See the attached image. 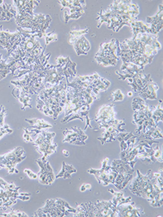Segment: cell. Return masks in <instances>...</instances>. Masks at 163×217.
I'll use <instances>...</instances> for the list:
<instances>
[{
  "label": "cell",
  "mask_w": 163,
  "mask_h": 217,
  "mask_svg": "<svg viewBox=\"0 0 163 217\" xmlns=\"http://www.w3.org/2000/svg\"><path fill=\"white\" fill-rule=\"evenodd\" d=\"M109 161V158H106L105 159H104L103 161H102V169H104L107 166V163H108Z\"/></svg>",
  "instance_id": "obj_28"
},
{
  "label": "cell",
  "mask_w": 163,
  "mask_h": 217,
  "mask_svg": "<svg viewBox=\"0 0 163 217\" xmlns=\"http://www.w3.org/2000/svg\"><path fill=\"white\" fill-rule=\"evenodd\" d=\"M85 186H86V190H91V189H92V185H91L90 184H85Z\"/></svg>",
  "instance_id": "obj_39"
},
{
  "label": "cell",
  "mask_w": 163,
  "mask_h": 217,
  "mask_svg": "<svg viewBox=\"0 0 163 217\" xmlns=\"http://www.w3.org/2000/svg\"><path fill=\"white\" fill-rule=\"evenodd\" d=\"M127 80H128V82L129 84H131V83H133V79L132 78H127Z\"/></svg>",
  "instance_id": "obj_40"
},
{
  "label": "cell",
  "mask_w": 163,
  "mask_h": 217,
  "mask_svg": "<svg viewBox=\"0 0 163 217\" xmlns=\"http://www.w3.org/2000/svg\"><path fill=\"white\" fill-rule=\"evenodd\" d=\"M120 144H121V151H122L126 150L127 148H128V145H127V143H126V142H125V141H121V142H120Z\"/></svg>",
  "instance_id": "obj_27"
},
{
  "label": "cell",
  "mask_w": 163,
  "mask_h": 217,
  "mask_svg": "<svg viewBox=\"0 0 163 217\" xmlns=\"http://www.w3.org/2000/svg\"><path fill=\"white\" fill-rule=\"evenodd\" d=\"M114 104H110L104 105L101 107L98 111L97 114L95 117V121L100 120L103 118H108V119L113 120L115 119V112L114 110Z\"/></svg>",
  "instance_id": "obj_3"
},
{
  "label": "cell",
  "mask_w": 163,
  "mask_h": 217,
  "mask_svg": "<svg viewBox=\"0 0 163 217\" xmlns=\"http://www.w3.org/2000/svg\"><path fill=\"white\" fill-rule=\"evenodd\" d=\"M44 38H45V46L49 45L52 42H56L58 39L57 35L54 32L46 33V36L44 37Z\"/></svg>",
  "instance_id": "obj_15"
},
{
  "label": "cell",
  "mask_w": 163,
  "mask_h": 217,
  "mask_svg": "<svg viewBox=\"0 0 163 217\" xmlns=\"http://www.w3.org/2000/svg\"><path fill=\"white\" fill-rule=\"evenodd\" d=\"M141 161L142 163H143V164H153V162L152 161L151 159H150V158H149V157L143 158V159H141Z\"/></svg>",
  "instance_id": "obj_25"
},
{
  "label": "cell",
  "mask_w": 163,
  "mask_h": 217,
  "mask_svg": "<svg viewBox=\"0 0 163 217\" xmlns=\"http://www.w3.org/2000/svg\"><path fill=\"white\" fill-rule=\"evenodd\" d=\"M23 216H24V217H27V216H28V215H27V214H25L24 212H22V217H23Z\"/></svg>",
  "instance_id": "obj_44"
},
{
  "label": "cell",
  "mask_w": 163,
  "mask_h": 217,
  "mask_svg": "<svg viewBox=\"0 0 163 217\" xmlns=\"http://www.w3.org/2000/svg\"><path fill=\"white\" fill-rule=\"evenodd\" d=\"M136 162H137V161L133 160V161H128V164H129L130 167H131V168L133 169V168H134L135 164H136Z\"/></svg>",
  "instance_id": "obj_34"
},
{
  "label": "cell",
  "mask_w": 163,
  "mask_h": 217,
  "mask_svg": "<svg viewBox=\"0 0 163 217\" xmlns=\"http://www.w3.org/2000/svg\"><path fill=\"white\" fill-rule=\"evenodd\" d=\"M154 149V156L155 157V159H157V161H158L160 163H162V150L159 147L158 144H157V146H156Z\"/></svg>",
  "instance_id": "obj_17"
},
{
  "label": "cell",
  "mask_w": 163,
  "mask_h": 217,
  "mask_svg": "<svg viewBox=\"0 0 163 217\" xmlns=\"http://www.w3.org/2000/svg\"><path fill=\"white\" fill-rule=\"evenodd\" d=\"M95 60L98 62V64L102 65V67H109V66H115L117 64L118 60L115 59H110L106 57H95Z\"/></svg>",
  "instance_id": "obj_9"
},
{
  "label": "cell",
  "mask_w": 163,
  "mask_h": 217,
  "mask_svg": "<svg viewBox=\"0 0 163 217\" xmlns=\"http://www.w3.org/2000/svg\"><path fill=\"white\" fill-rule=\"evenodd\" d=\"M86 190V188L85 184H84V185H81V188H80V191H81V192H85Z\"/></svg>",
  "instance_id": "obj_36"
},
{
  "label": "cell",
  "mask_w": 163,
  "mask_h": 217,
  "mask_svg": "<svg viewBox=\"0 0 163 217\" xmlns=\"http://www.w3.org/2000/svg\"><path fill=\"white\" fill-rule=\"evenodd\" d=\"M158 90V85L154 83L152 79H151L141 89V90L138 93L144 100H156L157 99V91Z\"/></svg>",
  "instance_id": "obj_1"
},
{
  "label": "cell",
  "mask_w": 163,
  "mask_h": 217,
  "mask_svg": "<svg viewBox=\"0 0 163 217\" xmlns=\"http://www.w3.org/2000/svg\"><path fill=\"white\" fill-rule=\"evenodd\" d=\"M108 191L110 192V193H111L112 194H114V193H115V192L113 189H109V190H108Z\"/></svg>",
  "instance_id": "obj_43"
},
{
  "label": "cell",
  "mask_w": 163,
  "mask_h": 217,
  "mask_svg": "<svg viewBox=\"0 0 163 217\" xmlns=\"http://www.w3.org/2000/svg\"><path fill=\"white\" fill-rule=\"evenodd\" d=\"M131 28L132 29L133 36L139 33H149L150 31V25L143 21L135 20L131 24Z\"/></svg>",
  "instance_id": "obj_4"
},
{
  "label": "cell",
  "mask_w": 163,
  "mask_h": 217,
  "mask_svg": "<svg viewBox=\"0 0 163 217\" xmlns=\"http://www.w3.org/2000/svg\"><path fill=\"white\" fill-rule=\"evenodd\" d=\"M85 117H86V127H85V128H84V130H86L87 127H90L91 129H93V127H92V126H91V124H90L91 120H92V119H91L90 118H89L88 115H86V116Z\"/></svg>",
  "instance_id": "obj_24"
},
{
  "label": "cell",
  "mask_w": 163,
  "mask_h": 217,
  "mask_svg": "<svg viewBox=\"0 0 163 217\" xmlns=\"http://www.w3.org/2000/svg\"><path fill=\"white\" fill-rule=\"evenodd\" d=\"M20 196H31V194L30 193H20Z\"/></svg>",
  "instance_id": "obj_41"
},
{
  "label": "cell",
  "mask_w": 163,
  "mask_h": 217,
  "mask_svg": "<svg viewBox=\"0 0 163 217\" xmlns=\"http://www.w3.org/2000/svg\"><path fill=\"white\" fill-rule=\"evenodd\" d=\"M113 195H114L115 197L118 198H122L123 196V193H122V192H115Z\"/></svg>",
  "instance_id": "obj_32"
},
{
  "label": "cell",
  "mask_w": 163,
  "mask_h": 217,
  "mask_svg": "<svg viewBox=\"0 0 163 217\" xmlns=\"http://www.w3.org/2000/svg\"><path fill=\"white\" fill-rule=\"evenodd\" d=\"M15 173H16V174H18V173H19V171L16 168L15 169Z\"/></svg>",
  "instance_id": "obj_45"
},
{
  "label": "cell",
  "mask_w": 163,
  "mask_h": 217,
  "mask_svg": "<svg viewBox=\"0 0 163 217\" xmlns=\"http://www.w3.org/2000/svg\"><path fill=\"white\" fill-rule=\"evenodd\" d=\"M84 15V10L81 11V12H76L75 13H73V14L69 15L67 13V10H65L64 12V20L65 23H67L69 20L70 19H73V20H77V19L80 18L81 16H83Z\"/></svg>",
  "instance_id": "obj_13"
},
{
  "label": "cell",
  "mask_w": 163,
  "mask_h": 217,
  "mask_svg": "<svg viewBox=\"0 0 163 217\" xmlns=\"http://www.w3.org/2000/svg\"><path fill=\"white\" fill-rule=\"evenodd\" d=\"M73 144H74V145H85L86 143L84 142V141H81L77 140V141H75Z\"/></svg>",
  "instance_id": "obj_31"
},
{
  "label": "cell",
  "mask_w": 163,
  "mask_h": 217,
  "mask_svg": "<svg viewBox=\"0 0 163 217\" xmlns=\"http://www.w3.org/2000/svg\"><path fill=\"white\" fill-rule=\"evenodd\" d=\"M146 23L151 26H155L160 23H163V6L159 5L158 12L154 16L146 17Z\"/></svg>",
  "instance_id": "obj_7"
},
{
  "label": "cell",
  "mask_w": 163,
  "mask_h": 217,
  "mask_svg": "<svg viewBox=\"0 0 163 217\" xmlns=\"http://www.w3.org/2000/svg\"><path fill=\"white\" fill-rule=\"evenodd\" d=\"M62 153H63V154L64 155V156H65V157H68L69 155H70V152H69L67 150H65V149H64V150H63Z\"/></svg>",
  "instance_id": "obj_35"
},
{
  "label": "cell",
  "mask_w": 163,
  "mask_h": 217,
  "mask_svg": "<svg viewBox=\"0 0 163 217\" xmlns=\"http://www.w3.org/2000/svg\"><path fill=\"white\" fill-rule=\"evenodd\" d=\"M12 35H13V33L9 32L8 30L5 31L2 25H1L0 27V49L7 50Z\"/></svg>",
  "instance_id": "obj_5"
},
{
  "label": "cell",
  "mask_w": 163,
  "mask_h": 217,
  "mask_svg": "<svg viewBox=\"0 0 163 217\" xmlns=\"http://www.w3.org/2000/svg\"><path fill=\"white\" fill-rule=\"evenodd\" d=\"M133 91H130L128 93V96L129 97H131L133 96Z\"/></svg>",
  "instance_id": "obj_42"
},
{
  "label": "cell",
  "mask_w": 163,
  "mask_h": 217,
  "mask_svg": "<svg viewBox=\"0 0 163 217\" xmlns=\"http://www.w3.org/2000/svg\"><path fill=\"white\" fill-rule=\"evenodd\" d=\"M160 176H162V174L161 172H157V173H154V177L156 178H158L159 177H160Z\"/></svg>",
  "instance_id": "obj_38"
},
{
  "label": "cell",
  "mask_w": 163,
  "mask_h": 217,
  "mask_svg": "<svg viewBox=\"0 0 163 217\" xmlns=\"http://www.w3.org/2000/svg\"><path fill=\"white\" fill-rule=\"evenodd\" d=\"M88 32V28H85V29H80V30H74V31H71L69 33H70V38L68 40V43L72 44L73 42H75L76 38L78 37H81L82 35H84L86 33Z\"/></svg>",
  "instance_id": "obj_11"
},
{
  "label": "cell",
  "mask_w": 163,
  "mask_h": 217,
  "mask_svg": "<svg viewBox=\"0 0 163 217\" xmlns=\"http://www.w3.org/2000/svg\"><path fill=\"white\" fill-rule=\"evenodd\" d=\"M154 108H151L152 110V118L154 119L157 124L159 122L163 120V112L162 107V100H160V104L157 106H153Z\"/></svg>",
  "instance_id": "obj_8"
},
{
  "label": "cell",
  "mask_w": 163,
  "mask_h": 217,
  "mask_svg": "<svg viewBox=\"0 0 163 217\" xmlns=\"http://www.w3.org/2000/svg\"><path fill=\"white\" fill-rule=\"evenodd\" d=\"M119 199L118 198L115 197V196H114L112 198V203L114 204V205H115L116 206H117V205H118V203H119Z\"/></svg>",
  "instance_id": "obj_30"
},
{
  "label": "cell",
  "mask_w": 163,
  "mask_h": 217,
  "mask_svg": "<svg viewBox=\"0 0 163 217\" xmlns=\"http://www.w3.org/2000/svg\"><path fill=\"white\" fill-rule=\"evenodd\" d=\"M34 216H38V217H46V214H45V213L43 212L42 209L41 208H39V209L38 210V211H36L35 212V214H34Z\"/></svg>",
  "instance_id": "obj_23"
},
{
  "label": "cell",
  "mask_w": 163,
  "mask_h": 217,
  "mask_svg": "<svg viewBox=\"0 0 163 217\" xmlns=\"http://www.w3.org/2000/svg\"><path fill=\"white\" fill-rule=\"evenodd\" d=\"M39 1L25 0V1H13V4L15 5L18 11H24L26 13L34 15V10L39 5Z\"/></svg>",
  "instance_id": "obj_2"
},
{
  "label": "cell",
  "mask_w": 163,
  "mask_h": 217,
  "mask_svg": "<svg viewBox=\"0 0 163 217\" xmlns=\"http://www.w3.org/2000/svg\"><path fill=\"white\" fill-rule=\"evenodd\" d=\"M7 109L4 106H0V127H3L5 125V118L6 116Z\"/></svg>",
  "instance_id": "obj_16"
},
{
  "label": "cell",
  "mask_w": 163,
  "mask_h": 217,
  "mask_svg": "<svg viewBox=\"0 0 163 217\" xmlns=\"http://www.w3.org/2000/svg\"><path fill=\"white\" fill-rule=\"evenodd\" d=\"M83 44H84V52L88 54V52L90 51L91 49V44L88 42V40L86 38L85 36H83Z\"/></svg>",
  "instance_id": "obj_18"
},
{
  "label": "cell",
  "mask_w": 163,
  "mask_h": 217,
  "mask_svg": "<svg viewBox=\"0 0 163 217\" xmlns=\"http://www.w3.org/2000/svg\"><path fill=\"white\" fill-rule=\"evenodd\" d=\"M83 36L78 37V38H76L75 42L72 44V45L74 47L75 52H76L77 55H87V53H86L84 52V44H83Z\"/></svg>",
  "instance_id": "obj_10"
},
{
  "label": "cell",
  "mask_w": 163,
  "mask_h": 217,
  "mask_svg": "<svg viewBox=\"0 0 163 217\" xmlns=\"http://www.w3.org/2000/svg\"><path fill=\"white\" fill-rule=\"evenodd\" d=\"M26 121L27 123H28L29 124L32 125L34 124H38V125L41 126V129L42 130H46V129L48 128H52V125H50L49 123H48L47 122L44 120V119H26Z\"/></svg>",
  "instance_id": "obj_12"
},
{
  "label": "cell",
  "mask_w": 163,
  "mask_h": 217,
  "mask_svg": "<svg viewBox=\"0 0 163 217\" xmlns=\"http://www.w3.org/2000/svg\"><path fill=\"white\" fill-rule=\"evenodd\" d=\"M101 81H102V83H103L105 85V86H107V87H109V86H110V82H109L108 80H107V79H104V78H101Z\"/></svg>",
  "instance_id": "obj_33"
},
{
  "label": "cell",
  "mask_w": 163,
  "mask_h": 217,
  "mask_svg": "<svg viewBox=\"0 0 163 217\" xmlns=\"http://www.w3.org/2000/svg\"><path fill=\"white\" fill-rule=\"evenodd\" d=\"M121 70L124 73H129V74H135L136 72H141L143 70L144 67L143 66H139L136 64H133L132 62H126L123 63L121 65Z\"/></svg>",
  "instance_id": "obj_6"
},
{
  "label": "cell",
  "mask_w": 163,
  "mask_h": 217,
  "mask_svg": "<svg viewBox=\"0 0 163 217\" xmlns=\"http://www.w3.org/2000/svg\"><path fill=\"white\" fill-rule=\"evenodd\" d=\"M137 137L138 136H136V135H133V136L131 137V138H129V139L126 141V143H127V145H128V148H133V147L135 146Z\"/></svg>",
  "instance_id": "obj_19"
},
{
  "label": "cell",
  "mask_w": 163,
  "mask_h": 217,
  "mask_svg": "<svg viewBox=\"0 0 163 217\" xmlns=\"http://www.w3.org/2000/svg\"><path fill=\"white\" fill-rule=\"evenodd\" d=\"M112 101H121L124 99V94L122 93L121 90H116L115 91L112 92Z\"/></svg>",
  "instance_id": "obj_14"
},
{
  "label": "cell",
  "mask_w": 163,
  "mask_h": 217,
  "mask_svg": "<svg viewBox=\"0 0 163 217\" xmlns=\"http://www.w3.org/2000/svg\"><path fill=\"white\" fill-rule=\"evenodd\" d=\"M75 172H76V171H65L64 176H63V178H64V179L70 178L71 177V174H73V173H75Z\"/></svg>",
  "instance_id": "obj_26"
},
{
  "label": "cell",
  "mask_w": 163,
  "mask_h": 217,
  "mask_svg": "<svg viewBox=\"0 0 163 217\" xmlns=\"http://www.w3.org/2000/svg\"><path fill=\"white\" fill-rule=\"evenodd\" d=\"M24 173H26V174L28 175V177L29 178H31V179H38V174H35V173L33 172L31 170L28 169H25Z\"/></svg>",
  "instance_id": "obj_20"
},
{
  "label": "cell",
  "mask_w": 163,
  "mask_h": 217,
  "mask_svg": "<svg viewBox=\"0 0 163 217\" xmlns=\"http://www.w3.org/2000/svg\"><path fill=\"white\" fill-rule=\"evenodd\" d=\"M15 167H12V168L9 169H8V173L9 174H13V173H15Z\"/></svg>",
  "instance_id": "obj_37"
},
{
  "label": "cell",
  "mask_w": 163,
  "mask_h": 217,
  "mask_svg": "<svg viewBox=\"0 0 163 217\" xmlns=\"http://www.w3.org/2000/svg\"><path fill=\"white\" fill-rule=\"evenodd\" d=\"M65 162H63V167H62V169L60 170V173H59V174L55 177V178L63 177V176H64V174H65Z\"/></svg>",
  "instance_id": "obj_22"
},
{
  "label": "cell",
  "mask_w": 163,
  "mask_h": 217,
  "mask_svg": "<svg viewBox=\"0 0 163 217\" xmlns=\"http://www.w3.org/2000/svg\"><path fill=\"white\" fill-rule=\"evenodd\" d=\"M18 199H20V200H23V201H26V200H28L30 199V197L29 196H20L19 195L18 196Z\"/></svg>",
  "instance_id": "obj_29"
},
{
  "label": "cell",
  "mask_w": 163,
  "mask_h": 217,
  "mask_svg": "<svg viewBox=\"0 0 163 217\" xmlns=\"http://www.w3.org/2000/svg\"><path fill=\"white\" fill-rule=\"evenodd\" d=\"M23 139H24L25 142H26V143H29V142L33 143L34 142V139H33L32 137H31L30 135L28 134V133H25L24 134H23Z\"/></svg>",
  "instance_id": "obj_21"
}]
</instances>
